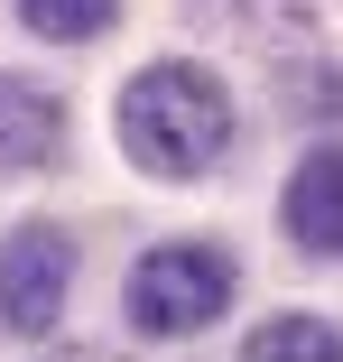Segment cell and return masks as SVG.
<instances>
[{
  "instance_id": "obj_3",
  "label": "cell",
  "mask_w": 343,
  "mask_h": 362,
  "mask_svg": "<svg viewBox=\"0 0 343 362\" xmlns=\"http://www.w3.org/2000/svg\"><path fill=\"white\" fill-rule=\"evenodd\" d=\"M65 288H75V242L56 223H19L0 242V325L10 334H56Z\"/></svg>"
},
{
  "instance_id": "obj_1",
  "label": "cell",
  "mask_w": 343,
  "mask_h": 362,
  "mask_svg": "<svg viewBox=\"0 0 343 362\" xmlns=\"http://www.w3.org/2000/svg\"><path fill=\"white\" fill-rule=\"evenodd\" d=\"M112 130H121V158L158 177V186H195L232 149V93L204 75L195 56H167V65H140L112 103Z\"/></svg>"
},
{
  "instance_id": "obj_2",
  "label": "cell",
  "mask_w": 343,
  "mask_h": 362,
  "mask_svg": "<svg viewBox=\"0 0 343 362\" xmlns=\"http://www.w3.org/2000/svg\"><path fill=\"white\" fill-rule=\"evenodd\" d=\"M232 288H241V269H232L223 242H158L140 269H130L121 307H130L140 334L176 344V334H204V325H214V316L232 307Z\"/></svg>"
},
{
  "instance_id": "obj_6",
  "label": "cell",
  "mask_w": 343,
  "mask_h": 362,
  "mask_svg": "<svg viewBox=\"0 0 343 362\" xmlns=\"http://www.w3.org/2000/svg\"><path fill=\"white\" fill-rule=\"evenodd\" d=\"M241 353L251 362H343V334L325 316H269V325L241 334Z\"/></svg>"
},
{
  "instance_id": "obj_4",
  "label": "cell",
  "mask_w": 343,
  "mask_h": 362,
  "mask_svg": "<svg viewBox=\"0 0 343 362\" xmlns=\"http://www.w3.org/2000/svg\"><path fill=\"white\" fill-rule=\"evenodd\" d=\"M279 233L306 260H343V149H306L279 186Z\"/></svg>"
},
{
  "instance_id": "obj_5",
  "label": "cell",
  "mask_w": 343,
  "mask_h": 362,
  "mask_svg": "<svg viewBox=\"0 0 343 362\" xmlns=\"http://www.w3.org/2000/svg\"><path fill=\"white\" fill-rule=\"evenodd\" d=\"M65 149V103L28 75H0V168H56Z\"/></svg>"
},
{
  "instance_id": "obj_7",
  "label": "cell",
  "mask_w": 343,
  "mask_h": 362,
  "mask_svg": "<svg viewBox=\"0 0 343 362\" xmlns=\"http://www.w3.org/2000/svg\"><path fill=\"white\" fill-rule=\"evenodd\" d=\"M112 19H121V0H19V28L56 37V47H84V37H102Z\"/></svg>"
}]
</instances>
